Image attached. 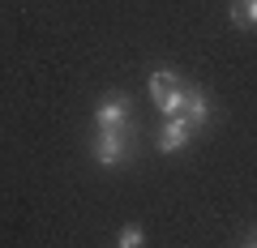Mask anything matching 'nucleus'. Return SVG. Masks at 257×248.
Instances as JSON below:
<instances>
[{
  "label": "nucleus",
  "mask_w": 257,
  "mask_h": 248,
  "mask_svg": "<svg viewBox=\"0 0 257 248\" xmlns=\"http://www.w3.org/2000/svg\"><path fill=\"white\" fill-rule=\"evenodd\" d=\"M227 18L236 30H257V0H231Z\"/></svg>",
  "instance_id": "423d86ee"
},
{
  "label": "nucleus",
  "mask_w": 257,
  "mask_h": 248,
  "mask_svg": "<svg viewBox=\"0 0 257 248\" xmlns=\"http://www.w3.org/2000/svg\"><path fill=\"white\" fill-rule=\"evenodd\" d=\"M210 111H214V103H210V94H206L202 86H189V103H184V120H189L193 129L202 133L206 124H210Z\"/></svg>",
  "instance_id": "20e7f679"
},
{
  "label": "nucleus",
  "mask_w": 257,
  "mask_h": 248,
  "mask_svg": "<svg viewBox=\"0 0 257 248\" xmlns=\"http://www.w3.org/2000/svg\"><path fill=\"white\" fill-rule=\"evenodd\" d=\"M90 154L99 167H120L133 158V129H99L90 141Z\"/></svg>",
  "instance_id": "f257e3e1"
},
{
  "label": "nucleus",
  "mask_w": 257,
  "mask_h": 248,
  "mask_svg": "<svg viewBox=\"0 0 257 248\" xmlns=\"http://www.w3.org/2000/svg\"><path fill=\"white\" fill-rule=\"evenodd\" d=\"M184 103H189V82H184L180 90H167L155 107H159V116H163V120H172V116H184Z\"/></svg>",
  "instance_id": "0eeeda50"
},
{
  "label": "nucleus",
  "mask_w": 257,
  "mask_h": 248,
  "mask_svg": "<svg viewBox=\"0 0 257 248\" xmlns=\"http://www.w3.org/2000/svg\"><path fill=\"white\" fill-rule=\"evenodd\" d=\"M142 244H146V231H142L138 222L120 227V235H116V248H142Z\"/></svg>",
  "instance_id": "6e6552de"
},
{
  "label": "nucleus",
  "mask_w": 257,
  "mask_h": 248,
  "mask_svg": "<svg viewBox=\"0 0 257 248\" xmlns=\"http://www.w3.org/2000/svg\"><path fill=\"white\" fill-rule=\"evenodd\" d=\"M94 124L99 129H128L133 124V103L124 94H107V99L94 107Z\"/></svg>",
  "instance_id": "f03ea898"
},
{
  "label": "nucleus",
  "mask_w": 257,
  "mask_h": 248,
  "mask_svg": "<svg viewBox=\"0 0 257 248\" xmlns=\"http://www.w3.org/2000/svg\"><path fill=\"white\" fill-rule=\"evenodd\" d=\"M146 86H150V99L159 103V99H163L167 90H180V86H184V77L176 73V69H155V73H150V82H146Z\"/></svg>",
  "instance_id": "39448f33"
},
{
  "label": "nucleus",
  "mask_w": 257,
  "mask_h": 248,
  "mask_svg": "<svg viewBox=\"0 0 257 248\" xmlns=\"http://www.w3.org/2000/svg\"><path fill=\"white\" fill-rule=\"evenodd\" d=\"M193 124L184 116H172V120H163V129H159V150L163 154H176V150H184L189 146V137H193Z\"/></svg>",
  "instance_id": "7ed1b4c3"
},
{
  "label": "nucleus",
  "mask_w": 257,
  "mask_h": 248,
  "mask_svg": "<svg viewBox=\"0 0 257 248\" xmlns=\"http://www.w3.org/2000/svg\"><path fill=\"white\" fill-rule=\"evenodd\" d=\"M244 248H257V239H248V244H244Z\"/></svg>",
  "instance_id": "1a4fd4ad"
}]
</instances>
